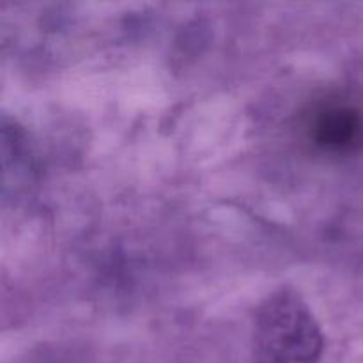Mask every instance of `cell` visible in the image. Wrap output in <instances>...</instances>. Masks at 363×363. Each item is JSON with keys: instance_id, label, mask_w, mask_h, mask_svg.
Segmentation results:
<instances>
[{"instance_id": "obj_1", "label": "cell", "mask_w": 363, "mask_h": 363, "mask_svg": "<svg viewBox=\"0 0 363 363\" xmlns=\"http://www.w3.org/2000/svg\"><path fill=\"white\" fill-rule=\"evenodd\" d=\"M325 351L321 325L293 287H280L255 311L250 363H319Z\"/></svg>"}, {"instance_id": "obj_2", "label": "cell", "mask_w": 363, "mask_h": 363, "mask_svg": "<svg viewBox=\"0 0 363 363\" xmlns=\"http://www.w3.org/2000/svg\"><path fill=\"white\" fill-rule=\"evenodd\" d=\"M362 117L353 106L344 103H328L312 113L308 135L312 142L326 151L351 149L362 137Z\"/></svg>"}]
</instances>
